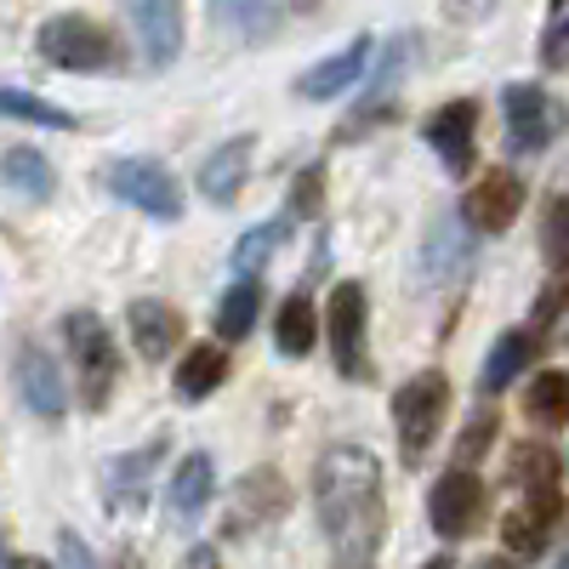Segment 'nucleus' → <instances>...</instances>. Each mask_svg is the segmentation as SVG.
Listing matches in <instances>:
<instances>
[{"label": "nucleus", "mask_w": 569, "mask_h": 569, "mask_svg": "<svg viewBox=\"0 0 569 569\" xmlns=\"http://www.w3.org/2000/svg\"><path fill=\"white\" fill-rule=\"evenodd\" d=\"M313 501H319V525L337 547V569H370L376 541L388 530V507H382V467L359 445H337L319 456L313 472Z\"/></svg>", "instance_id": "obj_1"}, {"label": "nucleus", "mask_w": 569, "mask_h": 569, "mask_svg": "<svg viewBox=\"0 0 569 569\" xmlns=\"http://www.w3.org/2000/svg\"><path fill=\"white\" fill-rule=\"evenodd\" d=\"M63 342H69V365H74V382H80V399L91 410H103L114 382H120V359H114V342L98 313H69L63 319Z\"/></svg>", "instance_id": "obj_2"}, {"label": "nucleus", "mask_w": 569, "mask_h": 569, "mask_svg": "<svg viewBox=\"0 0 569 569\" xmlns=\"http://www.w3.org/2000/svg\"><path fill=\"white\" fill-rule=\"evenodd\" d=\"M40 58L58 63V69H74V74H98V69H114L120 63V46L103 23H91L80 12H63L40 29Z\"/></svg>", "instance_id": "obj_3"}, {"label": "nucleus", "mask_w": 569, "mask_h": 569, "mask_svg": "<svg viewBox=\"0 0 569 569\" xmlns=\"http://www.w3.org/2000/svg\"><path fill=\"white\" fill-rule=\"evenodd\" d=\"M445 405H450V382L439 370H421L393 393V421H399V445H405V461H421L439 439V421H445Z\"/></svg>", "instance_id": "obj_4"}, {"label": "nucleus", "mask_w": 569, "mask_h": 569, "mask_svg": "<svg viewBox=\"0 0 569 569\" xmlns=\"http://www.w3.org/2000/svg\"><path fill=\"white\" fill-rule=\"evenodd\" d=\"M501 109H507V142H512L518 154L547 149V142L569 126L563 103L552 98V91H541V86H507L501 91Z\"/></svg>", "instance_id": "obj_5"}, {"label": "nucleus", "mask_w": 569, "mask_h": 569, "mask_svg": "<svg viewBox=\"0 0 569 569\" xmlns=\"http://www.w3.org/2000/svg\"><path fill=\"white\" fill-rule=\"evenodd\" d=\"M109 188H114L120 200H131L137 211L160 217V222H177V217H182V188H177V177H171L166 166H154V160H120V166L109 171Z\"/></svg>", "instance_id": "obj_6"}, {"label": "nucleus", "mask_w": 569, "mask_h": 569, "mask_svg": "<svg viewBox=\"0 0 569 569\" xmlns=\"http://www.w3.org/2000/svg\"><path fill=\"white\" fill-rule=\"evenodd\" d=\"M427 518H433V530L445 541H461L479 530V518H485V485L472 479V472H445V479L433 485V496H427Z\"/></svg>", "instance_id": "obj_7"}, {"label": "nucleus", "mask_w": 569, "mask_h": 569, "mask_svg": "<svg viewBox=\"0 0 569 569\" xmlns=\"http://www.w3.org/2000/svg\"><path fill=\"white\" fill-rule=\"evenodd\" d=\"M330 353H337V370L342 376H370V359H365V284L342 279L330 291Z\"/></svg>", "instance_id": "obj_8"}, {"label": "nucleus", "mask_w": 569, "mask_h": 569, "mask_svg": "<svg viewBox=\"0 0 569 569\" xmlns=\"http://www.w3.org/2000/svg\"><path fill=\"white\" fill-rule=\"evenodd\" d=\"M427 131V142H433V154L445 160V171H472V142H479V103H467V98H456V103H445L433 120L421 126Z\"/></svg>", "instance_id": "obj_9"}, {"label": "nucleus", "mask_w": 569, "mask_h": 569, "mask_svg": "<svg viewBox=\"0 0 569 569\" xmlns=\"http://www.w3.org/2000/svg\"><path fill=\"white\" fill-rule=\"evenodd\" d=\"M126 12L137 23L142 58H149L154 69H166L182 52V0H126Z\"/></svg>", "instance_id": "obj_10"}, {"label": "nucleus", "mask_w": 569, "mask_h": 569, "mask_svg": "<svg viewBox=\"0 0 569 569\" xmlns=\"http://www.w3.org/2000/svg\"><path fill=\"white\" fill-rule=\"evenodd\" d=\"M518 211H525V182H518L512 171H490V177H479V188L467 194V222H472V228H485V233L512 228Z\"/></svg>", "instance_id": "obj_11"}, {"label": "nucleus", "mask_w": 569, "mask_h": 569, "mask_svg": "<svg viewBox=\"0 0 569 569\" xmlns=\"http://www.w3.org/2000/svg\"><path fill=\"white\" fill-rule=\"evenodd\" d=\"M365 58H370V40H348L337 58H325V63H313L302 80H297V91L302 98H313V103H325V98H337V91H348L359 74H365Z\"/></svg>", "instance_id": "obj_12"}, {"label": "nucleus", "mask_w": 569, "mask_h": 569, "mask_svg": "<svg viewBox=\"0 0 569 569\" xmlns=\"http://www.w3.org/2000/svg\"><path fill=\"white\" fill-rule=\"evenodd\" d=\"M246 171H251V137H228L222 149L200 166V194L217 200V206H228L233 194H240Z\"/></svg>", "instance_id": "obj_13"}, {"label": "nucleus", "mask_w": 569, "mask_h": 569, "mask_svg": "<svg viewBox=\"0 0 569 569\" xmlns=\"http://www.w3.org/2000/svg\"><path fill=\"white\" fill-rule=\"evenodd\" d=\"M558 512H563V501H558V490H547V496H525V507H518L512 518H507V547L512 552H541L547 547V530L558 525Z\"/></svg>", "instance_id": "obj_14"}, {"label": "nucleus", "mask_w": 569, "mask_h": 569, "mask_svg": "<svg viewBox=\"0 0 569 569\" xmlns=\"http://www.w3.org/2000/svg\"><path fill=\"white\" fill-rule=\"evenodd\" d=\"M182 337V319L166 302H131V342L142 359H166Z\"/></svg>", "instance_id": "obj_15"}, {"label": "nucleus", "mask_w": 569, "mask_h": 569, "mask_svg": "<svg viewBox=\"0 0 569 569\" xmlns=\"http://www.w3.org/2000/svg\"><path fill=\"white\" fill-rule=\"evenodd\" d=\"M160 450H166V439L142 445V450H131V456H120L109 467V507H137L142 496H149V472H154Z\"/></svg>", "instance_id": "obj_16"}, {"label": "nucleus", "mask_w": 569, "mask_h": 569, "mask_svg": "<svg viewBox=\"0 0 569 569\" xmlns=\"http://www.w3.org/2000/svg\"><path fill=\"white\" fill-rule=\"evenodd\" d=\"M472 257V240H467V228L456 217H439L433 228H427V273L433 279H456Z\"/></svg>", "instance_id": "obj_17"}, {"label": "nucleus", "mask_w": 569, "mask_h": 569, "mask_svg": "<svg viewBox=\"0 0 569 569\" xmlns=\"http://www.w3.org/2000/svg\"><path fill=\"white\" fill-rule=\"evenodd\" d=\"M18 376H23V399H29V410H40V416H58V410H63V382H58L52 359H46L40 348H23Z\"/></svg>", "instance_id": "obj_18"}, {"label": "nucleus", "mask_w": 569, "mask_h": 569, "mask_svg": "<svg viewBox=\"0 0 569 569\" xmlns=\"http://www.w3.org/2000/svg\"><path fill=\"white\" fill-rule=\"evenodd\" d=\"M222 376H228V353L222 348H194V353L182 359V370H177V393L188 405H200L206 393L222 388Z\"/></svg>", "instance_id": "obj_19"}, {"label": "nucleus", "mask_w": 569, "mask_h": 569, "mask_svg": "<svg viewBox=\"0 0 569 569\" xmlns=\"http://www.w3.org/2000/svg\"><path fill=\"white\" fill-rule=\"evenodd\" d=\"M530 359H536V337L530 330H507V337L490 348V359H485V393H501Z\"/></svg>", "instance_id": "obj_20"}, {"label": "nucleus", "mask_w": 569, "mask_h": 569, "mask_svg": "<svg viewBox=\"0 0 569 569\" xmlns=\"http://www.w3.org/2000/svg\"><path fill=\"white\" fill-rule=\"evenodd\" d=\"M525 410L536 427H563L569 421V370H541L525 393Z\"/></svg>", "instance_id": "obj_21"}, {"label": "nucleus", "mask_w": 569, "mask_h": 569, "mask_svg": "<svg viewBox=\"0 0 569 569\" xmlns=\"http://www.w3.org/2000/svg\"><path fill=\"white\" fill-rule=\"evenodd\" d=\"M273 337H279V353H284V359H302V353L313 348V337H319V313H313V302H308V297H291V302H284Z\"/></svg>", "instance_id": "obj_22"}, {"label": "nucleus", "mask_w": 569, "mask_h": 569, "mask_svg": "<svg viewBox=\"0 0 569 569\" xmlns=\"http://www.w3.org/2000/svg\"><path fill=\"white\" fill-rule=\"evenodd\" d=\"M211 485H217V472H211V456H188L177 467V479H171V507L182 518H194L206 501H211Z\"/></svg>", "instance_id": "obj_23"}, {"label": "nucleus", "mask_w": 569, "mask_h": 569, "mask_svg": "<svg viewBox=\"0 0 569 569\" xmlns=\"http://www.w3.org/2000/svg\"><path fill=\"white\" fill-rule=\"evenodd\" d=\"M257 302H262L257 279H240V284H233V291L222 297V308H217V337H222V342L251 337V325H257Z\"/></svg>", "instance_id": "obj_24"}, {"label": "nucleus", "mask_w": 569, "mask_h": 569, "mask_svg": "<svg viewBox=\"0 0 569 569\" xmlns=\"http://www.w3.org/2000/svg\"><path fill=\"white\" fill-rule=\"evenodd\" d=\"M0 177H7L23 200H52V166H46L34 149H7V160H0Z\"/></svg>", "instance_id": "obj_25"}, {"label": "nucleus", "mask_w": 569, "mask_h": 569, "mask_svg": "<svg viewBox=\"0 0 569 569\" xmlns=\"http://www.w3.org/2000/svg\"><path fill=\"white\" fill-rule=\"evenodd\" d=\"M0 114H7V120H29V126H52V131H74V114L58 109V103H46V98H34V91H7V86H0Z\"/></svg>", "instance_id": "obj_26"}, {"label": "nucleus", "mask_w": 569, "mask_h": 569, "mask_svg": "<svg viewBox=\"0 0 569 569\" xmlns=\"http://www.w3.org/2000/svg\"><path fill=\"white\" fill-rule=\"evenodd\" d=\"M512 479H518V490H525V496H547V490H558V461L541 445H525V450L512 456Z\"/></svg>", "instance_id": "obj_27"}, {"label": "nucleus", "mask_w": 569, "mask_h": 569, "mask_svg": "<svg viewBox=\"0 0 569 569\" xmlns=\"http://www.w3.org/2000/svg\"><path fill=\"white\" fill-rule=\"evenodd\" d=\"M284 233H291V222H262V228H251L246 240H240V251H233V262H240L246 273H257V268L268 262V251L284 246Z\"/></svg>", "instance_id": "obj_28"}, {"label": "nucleus", "mask_w": 569, "mask_h": 569, "mask_svg": "<svg viewBox=\"0 0 569 569\" xmlns=\"http://www.w3.org/2000/svg\"><path fill=\"white\" fill-rule=\"evenodd\" d=\"M541 63H547V69H569V0H552V12H547Z\"/></svg>", "instance_id": "obj_29"}, {"label": "nucleus", "mask_w": 569, "mask_h": 569, "mask_svg": "<svg viewBox=\"0 0 569 569\" xmlns=\"http://www.w3.org/2000/svg\"><path fill=\"white\" fill-rule=\"evenodd\" d=\"M217 12L233 23V29H246V34H268L273 29V0H217Z\"/></svg>", "instance_id": "obj_30"}, {"label": "nucleus", "mask_w": 569, "mask_h": 569, "mask_svg": "<svg viewBox=\"0 0 569 569\" xmlns=\"http://www.w3.org/2000/svg\"><path fill=\"white\" fill-rule=\"evenodd\" d=\"M547 257H552V268L569 262V200H552V211H547Z\"/></svg>", "instance_id": "obj_31"}, {"label": "nucleus", "mask_w": 569, "mask_h": 569, "mask_svg": "<svg viewBox=\"0 0 569 569\" xmlns=\"http://www.w3.org/2000/svg\"><path fill=\"white\" fill-rule=\"evenodd\" d=\"M490 439H496V410H485V416H472V421H467V433H461V445H456V461L485 456Z\"/></svg>", "instance_id": "obj_32"}, {"label": "nucleus", "mask_w": 569, "mask_h": 569, "mask_svg": "<svg viewBox=\"0 0 569 569\" xmlns=\"http://www.w3.org/2000/svg\"><path fill=\"white\" fill-rule=\"evenodd\" d=\"M319 194H325V171L308 166V171L297 177V188H291V217H313V211H319Z\"/></svg>", "instance_id": "obj_33"}, {"label": "nucleus", "mask_w": 569, "mask_h": 569, "mask_svg": "<svg viewBox=\"0 0 569 569\" xmlns=\"http://www.w3.org/2000/svg\"><path fill=\"white\" fill-rule=\"evenodd\" d=\"M496 7H501V0H445L450 23H479V18H490Z\"/></svg>", "instance_id": "obj_34"}, {"label": "nucleus", "mask_w": 569, "mask_h": 569, "mask_svg": "<svg viewBox=\"0 0 569 569\" xmlns=\"http://www.w3.org/2000/svg\"><path fill=\"white\" fill-rule=\"evenodd\" d=\"M58 558H63V569H98V563H91V552H86V541H80L74 530L58 536Z\"/></svg>", "instance_id": "obj_35"}, {"label": "nucleus", "mask_w": 569, "mask_h": 569, "mask_svg": "<svg viewBox=\"0 0 569 569\" xmlns=\"http://www.w3.org/2000/svg\"><path fill=\"white\" fill-rule=\"evenodd\" d=\"M182 569H217V552L211 547H194V552L182 558Z\"/></svg>", "instance_id": "obj_36"}, {"label": "nucleus", "mask_w": 569, "mask_h": 569, "mask_svg": "<svg viewBox=\"0 0 569 569\" xmlns=\"http://www.w3.org/2000/svg\"><path fill=\"white\" fill-rule=\"evenodd\" d=\"M479 569H512V563H507V558H485Z\"/></svg>", "instance_id": "obj_37"}, {"label": "nucleus", "mask_w": 569, "mask_h": 569, "mask_svg": "<svg viewBox=\"0 0 569 569\" xmlns=\"http://www.w3.org/2000/svg\"><path fill=\"white\" fill-rule=\"evenodd\" d=\"M0 569H12V558H7V541H0Z\"/></svg>", "instance_id": "obj_38"}, {"label": "nucleus", "mask_w": 569, "mask_h": 569, "mask_svg": "<svg viewBox=\"0 0 569 569\" xmlns=\"http://www.w3.org/2000/svg\"><path fill=\"white\" fill-rule=\"evenodd\" d=\"M427 569H450V563H445V558H439V563H427Z\"/></svg>", "instance_id": "obj_39"}, {"label": "nucleus", "mask_w": 569, "mask_h": 569, "mask_svg": "<svg viewBox=\"0 0 569 569\" xmlns=\"http://www.w3.org/2000/svg\"><path fill=\"white\" fill-rule=\"evenodd\" d=\"M558 569H569V552H563V558H558Z\"/></svg>", "instance_id": "obj_40"}, {"label": "nucleus", "mask_w": 569, "mask_h": 569, "mask_svg": "<svg viewBox=\"0 0 569 569\" xmlns=\"http://www.w3.org/2000/svg\"><path fill=\"white\" fill-rule=\"evenodd\" d=\"M23 569H46V563H23Z\"/></svg>", "instance_id": "obj_41"}]
</instances>
